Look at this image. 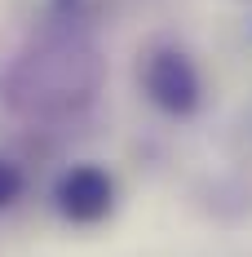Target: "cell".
<instances>
[{"mask_svg":"<svg viewBox=\"0 0 252 257\" xmlns=\"http://www.w3.org/2000/svg\"><path fill=\"white\" fill-rule=\"evenodd\" d=\"M102 58L89 40L58 31L36 40L23 58H14L5 76V102L31 120H62L98 98Z\"/></svg>","mask_w":252,"mask_h":257,"instance_id":"6da1fadb","label":"cell"},{"mask_svg":"<svg viewBox=\"0 0 252 257\" xmlns=\"http://www.w3.org/2000/svg\"><path fill=\"white\" fill-rule=\"evenodd\" d=\"M137 89L168 120H190L203 106V71L181 45H155L142 53L137 58Z\"/></svg>","mask_w":252,"mask_h":257,"instance_id":"7a4b0ae2","label":"cell"},{"mask_svg":"<svg viewBox=\"0 0 252 257\" xmlns=\"http://www.w3.org/2000/svg\"><path fill=\"white\" fill-rule=\"evenodd\" d=\"M115 200H120V186L111 178V169H102L93 160L71 164L53 186V208L71 226H102L115 213Z\"/></svg>","mask_w":252,"mask_h":257,"instance_id":"3957f363","label":"cell"},{"mask_svg":"<svg viewBox=\"0 0 252 257\" xmlns=\"http://www.w3.org/2000/svg\"><path fill=\"white\" fill-rule=\"evenodd\" d=\"M23 191H27V173L9 160V155H0V213L18 204V200H23Z\"/></svg>","mask_w":252,"mask_h":257,"instance_id":"277c9868","label":"cell"}]
</instances>
